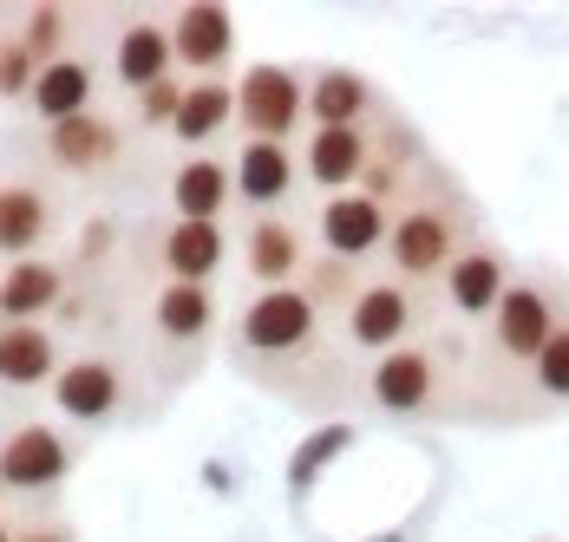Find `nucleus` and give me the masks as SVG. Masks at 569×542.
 <instances>
[{"mask_svg": "<svg viewBox=\"0 0 569 542\" xmlns=\"http://www.w3.org/2000/svg\"><path fill=\"white\" fill-rule=\"evenodd\" d=\"M471 242V222L458 203L446 197H412L393 217V235H387V269L406 288H426V281H446L452 255Z\"/></svg>", "mask_w": 569, "mask_h": 542, "instance_id": "f257e3e1", "label": "nucleus"}, {"mask_svg": "<svg viewBox=\"0 0 569 542\" xmlns=\"http://www.w3.org/2000/svg\"><path fill=\"white\" fill-rule=\"evenodd\" d=\"M563 321H569V308H557V294H550L543 274L511 281V294H505L498 314L485 321V353H491V367H505V373H530L537 353L557 340V327Z\"/></svg>", "mask_w": 569, "mask_h": 542, "instance_id": "f03ea898", "label": "nucleus"}, {"mask_svg": "<svg viewBox=\"0 0 569 542\" xmlns=\"http://www.w3.org/2000/svg\"><path fill=\"white\" fill-rule=\"evenodd\" d=\"M367 399L387 419H439L452 405L446 385V353L439 347H393L367 367Z\"/></svg>", "mask_w": 569, "mask_h": 542, "instance_id": "7ed1b4c3", "label": "nucleus"}, {"mask_svg": "<svg viewBox=\"0 0 569 542\" xmlns=\"http://www.w3.org/2000/svg\"><path fill=\"white\" fill-rule=\"evenodd\" d=\"M321 333V301L308 288H262L236 314V353L249 360H295Z\"/></svg>", "mask_w": 569, "mask_h": 542, "instance_id": "20e7f679", "label": "nucleus"}, {"mask_svg": "<svg viewBox=\"0 0 569 542\" xmlns=\"http://www.w3.org/2000/svg\"><path fill=\"white\" fill-rule=\"evenodd\" d=\"M347 347L353 353H393L412 347V327H419V294L406 281H360V294L347 301Z\"/></svg>", "mask_w": 569, "mask_h": 542, "instance_id": "39448f33", "label": "nucleus"}, {"mask_svg": "<svg viewBox=\"0 0 569 542\" xmlns=\"http://www.w3.org/2000/svg\"><path fill=\"white\" fill-rule=\"evenodd\" d=\"M236 118L249 138H269V144H288L295 124L308 118V79L288 72V66H249L242 86H236Z\"/></svg>", "mask_w": 569, "mask_h": 542, "instance_id": "423d86ee", "label": "nucleus"}, {"mask_svg": "<svg viewBox=\"0 0 569 542\" xmlns=\"http://www.w3.org/2000/svg\"><path fill=\"white\" fill-rule=\"evenodd\" d=\"M511 255L498 249V242H485V235H471L465 249L452 255V269L439 281V294H446V308H452L458 321H491L498 314V301L511 294Z\"/></svg>", "mask_w": 569, "mask_h": 542, "instance_id": "0eeeda50", "label": "nucleus"}, {"mask_svg": "<svg viewBox=\"0 0 569 542\" xmlns=\"http://www.w3.org/2000/svg\"><path fill=\"white\" fill-rule=\"evenodd\" d=\"M72 464L79 458L53 425H13L0 438V490H13V496H40V490L66 484Z\"/></svg>", "mask_w": 569, "mask_h": 542, "instance_id": "6e6552de", "label": "nucleus"}, {"mask_svg": "<svg viewBox=\"0 0 569 542\" xmlns=\"http://www.w3.org/2000/svg\"><path fill=\"white\" fill-rule=\"evenodd\" d=\"M47 392H53V412H66L72 425H106L124 412V367L112 353H79L59 367V380Z\"/></svg>", "mask_w": 569, "mask_h": 542, "instance_id": "1a4fd4ad", "label": "nucleus"}, {"mask_svg": "<svg viewBox=\"0 0 569 542\" xmlns=\"http://www.w3.org/2000/svg\"><path fill=\"white\" fill-rule=\"evenodd\" d=\"M242 269L256 281V294L262 288H301L308 269H315V255H308V229L295 217H256L249 222V235H242Z\"/></svg>", "mask_w": 569, "mask_h": 542, "instance_id": "9d476101", "label": "nucleus"}, {"mask_svg": "<svg viewBox=\"0 0 569 542\" xmlns=\"http://www.w3.org/2000/svg\"><path fill=\"white\" fill-rule=\"evenodd\" d=\"M315 235H321V249H328L335 262H367L373 249H387V235H393V210L373 203L367 190H347V197H328V203H321Z\"/></svg>", "mask_w": 569, "mask_h": 542, "instance_id": "9b49d317", "label": "nucleus"}, {"mask_svg": "<svg viewBox=\"0 0 569 542\" xmlns=\"http://www.w3.org/2000/svg\"><path fill=\"white\" fill-rule=\"evenodd\" d=\"M367 158H373L367 124H315L308 144H301V177H308L321 197H347V190H360Z\"/></svg>", "mask_w": 569, "mask_h": 542, "instance_id": "f8f14e48", "label": "nucleus"}, {"mask_svg": "<svg viewBox=\"0 0 569 542\" xmlns=\"http://www.w3.org/2000/svg\"><path fill=\"white\" fill-rule=\"evenodd\" d=\"M171 53L177 66H190V72H203V79H217L236 53V13L217 7V0H197V7H177L171 13Z\"/></svg>", "mask_w": 569, "mask_h": 542, "instance_id": "ddd939ff", "label": "nucleus"}, {"mask_svg": "<svg viewBox=\"0 0 569 542\" xmlns=\"http://www.w3.org/2000/svg\"><path fill=\"white\" fill-rule=\"evenodd\" d=\"M236 170V203H249L256 217H276L295 197V151L269 144V138H242V151L229 158Z\"/></svg>", "mask_w": 569, "mask_h": 542, "instance_id": "4468645a", "label": "nucleus"}, {"mask_svg": "<svg viewBox=\"0 0 569 542\" xmlns=\"http://www.w3.org/2000/svg\"><path fill=\"white\" fill-rule=\"evenodd\" d=\"M66 301V269L33 255V262H7L0 274V327H47Z\"/></svg>", "mask_w": 569, "mask_h": 542, "instance_id": "2eb2a0df", "label": "nucleus"}, {"mask_svg": "<svg viewBox=\"0 0 569 542\" xmlns=\"http://www.w3.org/2000/svg\"><path fill=\"white\" fill-rule=\"evenodd\" d=\"M47 163L53 170H72V177H99L118 163V124L106 111H86V118H66V124H47Z\"/></svg>", "mask_w": 569, "mask_h": 542, "instance_id": "dca6fc26", "label": "nucleus"}, {"mask_svg": "<svg viewBox=\"0 0 569 542\" xmlns=\"http://www.w3.org/2000/svg\"><path fill=\"white\" fill-rule=\"evenodd\" d=\"M151 327H158L164 347L197 353V347L210 340V327H217V294L197 288V281H164V288L151 294Z\"/></svg>", "mask_w": 569, "mask_h": 542, "instance_id": "f3484780", "label": "nucleus"}, {"mask_svg": "<svg viewBox=\"0 0 569 542\" xmlns=\"http://www.w3.org/2000/svg\"><path fill=\"white\" fill-rule=\"evenodd\" d=\"M229 255V235L223 222H177L158 235V269H164V281H197V288H210V274L223 269Z\"/></svg>", "mask_w": 569, "mask_h": 542, "instance_id": "a211bd4d", "label": "nucleus"}, {"mask_svg": "<svg viewBox=\"0 0 569 542\" xmlns=\"http://www.w3.org/2000/svg\"><path fill=\"white\" fill-rule=\"evenodd\" d=\"M171 27L164 20H124L118 27V47H112V72L124 92H151L158 79H171Z\"/></svg>", "mask_w": 569, "mask_h": 542, "instance_id": "6ab92c4d", "label": "nucleus"}, {"mask_svg": "<svg viewBox=\"0 0 569 542\" xmlns=\"http://www.w3.org/2000/svg\"><path fill=\"white\" fill-rule=\"evenodd\" d=\"M229 203H236V170H229V158H183L171 170L177 222H217Z\"/></svg>", "mask_w": 569, "mask_h": 542, "instance_id": "aec40b11", "label": "nucleus"}, {"mask_svg": "<svg viewBox=\"0 0 569 542\" xmlns=\"http://www.w3.org/2000/svg\"><path fill=\"white\" fill-rule=\"evenodd\" d=\"M53 235V203L33 183H0V255L7 262H33Z\"/></svg>", "mask_w": 569, "mask_h": 542, "instance_id": "412c9836", "label": "nucleus"}, {"mask_svg": "<svg viewBox=\"0 0 569 542\" xmlns=\"http://www.w3.org/2000/svg\"><path fill=\"white\" fill-rule=\"evenodd\" d=\"M99 99V66L86 53H66L53 59L47 72H40V86H33V118H47V124H66V118H86V111Z\"/></svg>", "mask_w": 569, "mask_h": 542, "instance_id": "4be33fe9", "label": "nucleus"}, {"mask_svg": "<svg viewBox=\"0 0 569 542\" xmlns=\"http://www.w3.org/2000/svg\"><path fill=\"white\" fill-rule=\"evenodd\" d=\"M59 367L66 360L53 347V327H0V385L33 392V385H53Z\"/></svg>", "mask_w": 569, "mask_h": 542, "instance_id": "5701e85b", "label": "nucleus"}, {"mask_svg": "<svg viewBox=\"0 0 569 542\" xmlns=\"http://www.w3.org/2000/svg\"><path fill=\"white\" fill-rule=\"evenodd\" d=\"M373 106H380V92L360 72H347V66H321L308 79V118L315 124H367Z\"/></svg>", "mask_w": 569, "mask_h": 542, "instance_id": "b1692460", "label": "nucleus"}, {"mask_svg": "<svg viewBox=\"0 0 569 542\" xmlns=\"http://www.w3.org/2000/svg\"><path fill=\"white\" fill-rule=\"evenodd\" d=\"M229 118H236V86H223V79H197L190 99H183V111H177L171 138L177 144H210Z\"/></svg>", "mask_w": 569, "mask_h": 542, "instance_id": "393cba45", "label": "nucleus"}, {"mask_svg": "<svg viewBox=\"0 0 569 542\" xmlns=\"http://www.w3.org/2000/svg\"><path fill=\"white\" fill-rule=\"evenodd\" d=\"M399 144V124L387 144H373V158H367V177H360V190L373 197V203H393V197H406L412 190V163H419V138L406 144V151H393Z\"/></svg>", "mask_w": 569, "mask_h": 542, "instance_id": "a878e982", "label": "nucleus"}, {"mask_svg": "<svg viewBox=\"0 0 569 542\" xmlns=\"http://www.w3.org/2000/svg\"><path fill=\"white\" fill-rule=\"evenodd\" d=\"M347 444H353V425H321L308 444H295V458H288V490H295V496H308L315 478H321L335 458H347Z\"/></svg>", "mask_w": 569, "mask_h": 542, "instance_id": "bb28decb", "label": "nucleus"}, {"mask_svg": "<svg viewBox=\"0 0 569 542\" xmlns=\"http://www.w3.org/2000/svg\"><path fill=\"white\" fill-rule=\"evenodd\" d=\"M27 53H33V66L47 72L53 59H66V47H72V13L66 7H33L27 20H20V33H13Z\"/></svg>", "mask_w": 569, "mask_h": 542, "instance_id": "cd10ccee", "label": "nucleus"}, {"mask_svg": "<svg viewBox=\"0 0 569 542\" xmlns=\"http://www.w3.org/2000/svg\"><path fill=\"white\" fill-rule=\"evenodd\" d=\"M523 380H530V399H537L543 412H563L569 405V321L557 327V340L537 353V367H530Z\"/></svg>", "mask_w": 569, "mask_h": 542, "instance_id": "c85d7f7f", "label": "nucleus"}, {"mask_svg": "<svg viewBox=\"0 0 569 542\" xmlns=\"http://www.w3.org/2000/svg\"><path fill=\"white\" fill-rule=\"evenodd\" d=\"M183 99H190V86H183V79H158V86H151V92H138V124H144V131H171L177 124V111H183Z\"/></svg>", "mask_w": 569, "mask_h": 542, "instance_id": "c756f323", "label": "nucleus"}, {"mask_svg": "<svg viewBox=\"0 0 569 542\" xmlns=\"http://www.w3.org/2000/svg\"><path fill=\"white\" fill-rule=\"evenodd\" d=\"M33 86H40L33 53L20 40H0V99H33Z\"/></svg>", "mask_w": 569, "mask_h": 542, "instance_id": "7c9ffc66", "label": "nucleus"}, {"mask_svg": "<svg viewBox=\"0 0 569 542\" xmlns=\"http://www.w3.org/2000/svg\"><path fill=\"white\" fill-rule=\"evenodd\" d=\"M79 262H86V269L112 262V222H106V217H92V229L79 235Z\"/></svg>", "mask_w": 569, "mask_h": 542, "instance_id": "2f4dec72", "label": "nucleus"}, {"mask_svg": "<svg viewBox=\"0 0 569 542\" xmlns=\"http://www.w3.org/2000/svg\"><path fill=\"white\" fill-rule=\"evenodd\" d=\"M13 542H72L66 530H27V536H13Z\"/></svg>", "mask_w": 569, "mask_h": 542, "instance_id": "473e14b6", "label": "nucleus"}, {"mask_svg": "<svg viewBox=\"0 0 569 542\" xmlns=\"http://www.w3.org/2000/svg\"><path fill=\"white\" fill-rule=\"evenodd\" d=\"M0 542H13V530H7V523H0Z\"/></svg>", "mask_w": 569, "mask_h": 542, "instance_id": "72a5a7b5", "label": "nucleus"}]
</instances>
